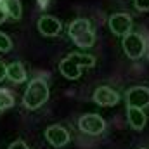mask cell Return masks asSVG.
<instances>
[{
  "label": "cell",
  "mask_w": 149,
  "mask_h": 149,
  "mask_svg": "<svg viewBox=\"0 0 149 149\" xmlns=\"http://www.w3.org/2000/svg\"><path fill=\"white\" fill-rule=\"evenodd\" d=\"M95 66V59L88 54H78L73 52L68 57H64L59 64L61 74L68 80H76L81 74V68H92Z\"/></svg>",
  "instance_id": "cell-1"
},
{
  "label": "cell",
  "mask_w": 149,
  "mask_h": 149,
  "mask_svg": "<svg viewBox=\"0 0 149 149\" xmlns=\"http://www.w3.org/2000/svg\"><path fill=\"white\" fill-rule=\"evenodd\" d=\"M68 35L80 49H90L95 43V33L88 19H74L68 26Z\"/></svg>",
  "instance_id": "cell-2"
},
{
  "label": "cell",
  "mask_w": 149,
  "mask_h": 149,
  "mask_svg": "<svg viewBox=\"0 0 149 149\" xmlns=\"http://www.w3.org/2000/svg\"><path fill=\"white\" fill-rule=\"evenodd\" d=\"M49 99V85L45 80L35 78L28 83V88L23 95V104L28 109H38L42 108Z\"/></svg>",
  "instance_id": "cell-3"
},
{
  "label": "cell",
  "mask_w": 149,
  "mask_h": 149,
  "mask_svg": "<svg viewBox=\"0 0 149 149\" xmlns=\"http://www.w3.org/2000/svg\"><path fill=\"white\" fill-rule=\"evenodd\" d=\"M123 50L130 59H141L146 52V40L139 33H127L123 37Z\"/></svg>",
  "instance_id": "cell-4"
},
{
  "label": "cell",
  "mask_w": 149,
  "mask_h": 149,
  "mask_svg": "<svg viewBox=\"0 0 149 149\" xmlns=\"http://www.w3.org/2000/svg\"><path fill=\"white\" fill-rule=\"evenodd\" d=\"M78 127H80L81 132H85V134H88V135H99V134L104 132L106 121H104L99 114L90 113V114H83V116L80 118Z\"/></svg>",
  "instance_id": "cell-5"
},
{
  "label": "cell",
  "mask_w": 149,
  "mask_h": 149,
  "mask_svg": "<svg viewBox=\"0 0 149 149\" xmlns=\"http://www.w3.org/2000/svg\"><path fill=\"white\" fill-rule=\"evenodd\" d=\"M125 101L132 108H141L144 109L149 106V88L148 87H132L125 94Z\"/></svg>",
  "instance_id": "cell-6"
},
{
  "label": "cell",
  "mask_w": 149,
  "mask_h": 149,
  "mask_svg": "<svg viewBox=\"0 0 149 149\" xmlns=\"http://www.w3.org/2000/svg\"><path fill=\"white\" fill-rule=\"evenodd\" d=\"M109 30L118 37H125L132 30V17L128 14H125V12L113 14L109 17Z\"/></svg>",
  "instance_id": "cell-7"
},
{
  "label": "cell",
  "mask_w": 149,
  "mask_h": 149,
  "mask_svg": "<svg viewBox=\"0 0 149 149\" xmlns=\"http://www.w3.org/2000/svg\"><path fill=\"white\" fill-rule=\"evenodd\" d=\"M45 139L50 146L54 148H63L70 142V134L64 127L61 125H50L47 130H45Z\"/></svg>",
  "instance_id": "cell-8"
},
{
  "label": "cell",
  "mask_w": 149,
  "mask_h": 149,
  "mask_svg": "<svg viewBox=\"0 0 149 149\" xmlns=\"http://www.w3.org/2000/svg\"><path fill=\"white\" fill-rule=\"evenodd\" d=\"M94 101L99 104V106H104V108H109V106H116L118 101H120V95L116 90H113L111 87H99L95 92H94Z\"/></svg>",
  "instance_id": "cell-9"
},
{
  "label": "cell",
  "mask_w": 149,
  "mask_h": 149,
  "mask_svg": "<svg viewBox=\"0 0 149 149\" xmlns=\"http://www.w3.org/2000/svg\"><path fill=\"white\" fill-rule=\"evenodd\" d=\"M61 21L54 16H42L38 19V31L43 35V37H56L61 33Z\"/></svg>",
  "instance_id": "cell-10"
},
{
  "label": "cell",
  "mask_w": 149,
  "mask_h": 149,
  "mask_svg": "<svg viewBox=\"0 0 149 149\" xmlns=\"http://www.w3.org/2000/svg\"><path fill=\"white\" fill-rule=\"evenodd\" d=\"M127 118H128L130 127L135 128V130H142L146 127V121H148L146 113L142 111L141 108H132V106L127 108Z\"/></svg>",
  "instance_id": "cell-11"
},
{
  "label": "cell",
  "mask_w": 149,
  "mask_h": 149,
  "mask_svg": "<svg viewBox=\"0 0 149 149\" xmlns=\"http://www.w3.org/2000/svg\"><path fill=\"white\" fill-rule=\"evenodd\" d=\"M7 78L14 83H23L26 80V70L21 63H10L7 66Z\"/></svg>",
  "instance_id": "cell-12"
},
{
  "label": "cell",
  "mask_w": 149,
  "mask_h": 149,
  "mask_svg": "<svg viewBox=\"0 0 149 149\" xmlns=\"http://www.w3.org/2000/svg\"><path fill=\"white\" fill-rule=\"evenodd\" d=\"M2 5L7 12V17H10L12 21H17L21 17V2L19 0H3Z\"/></svg>",
  "instance_id": "cell-13"
},
{
  "label": "cell",
  "mask_w": 149,
  "mask_h": 149,
  "mask_svg": "<svg viewBox=\"0 0 149 149\" xmlns=\"http://www.w3.org/2000/svg\"><path fill=\"white\" fill-rule=\"evenodd\" d=\"M14 106V95L9 92V90H3L0 88V111L3 109H9Z\"/></svg>",
  "instance_id": "cell-14"
},
{
  "label": "cell",
  "mask_w": 149,
  "mask_h": 149,
  "mask_svg": "<svg viewBox=\"0 0 149 149\" xmlns=\"http://www.w3.org/2000/svg\"><path fill=\"white\" fill-rule=\"evenodd\" d=\"M10 49H12V40L7 37L5 33L0 31V50L2 52H9Z\"/></svg>",
  "instance_id": "cell-15"
},
{
  "label": "cell",
  "mask_w": 149,
  "mask_h": 149,
  "mask_svg": "<svg viewBox=\"0 0 149 149\" xmlns=\"http://www.w3.org/2000/svg\"><path fill=\"white\" fill-rule=\"evenodd\" d=\"M135 9L142 12L149 10V0H135Z\"/></svg>",
  "instance_id": "cell-16"
},
{
  "label": "cell",
  "mask_w": 149,
  "mask_h": 149,
  "mask_svg": "<svg viewBox=\"0 0 149 149\" xmlns=\"http://www.w3.org/2000/svg\"><path fill=\"white\" fill-rule=\"evenodd\" d=\"M7 149H30V148L26 146V142H23V141H16V142H12Z\"/></svg>",
  "instance_id": "cell-17"
},
{
  "label": "cell",
  "mask_w": 149,
  "mask_h": 149,
  "mask_svg": "<svg viewBox=\"0 0 149 149\" xmlns=\"http://www.w3.org/2000/svg\"><path fill=\"white\" fill-rule=\"evenodd\" d=\"M5 76H7V66H5L3 63H0V81H2Z\"/></svg>",
  "instance_id": "cell-18"
},
{
  "label": "cell",
  "mask_w": 149,
  "mask_h": 149,
  "mask_svg": "<svg viewBox=\"0 0 149 149\" xmlns=\"http://www.w3.org/2000/svg\"><path fill=\"white\" fill-rule=\"evenodd\" d=\"M5 17H7V12H5V9H3V5H0V24L5 21Z\"/></svg>",
  "instance_id": "cell-19"
},
{
  "label": "cell",
  "mask_w": 149,
  "mask_h": 149,
  "mask_svg": "<svg viewBox=\"0 0 149 149\" xmlns=\"http://www.w3.org/2000/svg\"><path fill=\"white\" fill-rule=\"evenodd\" d=\"M37 2H38V5H40V9H45V7L49 5L50 0H37Z\"/></svg>",
  "instance_id": "cell-20"
},
{
  "label": "cell",
  "mask_w": 149,
  "mask_h": 149,
  "mask_svg": "<svg viewBox=\"0 0 149 149\" xmlns=\"http://www.w3.org/2000/svg\"><path fill=\"white\" fill-rule=\"evenodd\" d=\"M2 2H3V0H0V5H2Z\"/></svg>",
  "instance_id": "cell-21"
},
{
  "label": "cell",
  "mask_w": 149,
  "mask_h": 149,
  "mask_svg": "<svg viewBox=\"0 0 149 149\" xmlns=\"http://www.w3.org/2000/svg\"><path fill=\"white\" fill-rule=\"evenodd\" d=\"M141 149H146V148H141Z\"/></svg>",
  "instance_id": "cell-22"
}]
</instances>
